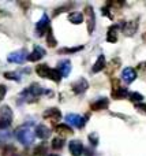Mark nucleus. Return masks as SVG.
I'll return each mask as SVG.
<instances>
[{
    "mask_svg": "<svg viewBox=\"0 0 146 156\" xmlns=\"http://www.w3.org/2000/svg\"><path fill=\"white\" fill-rule=\"evenodd\" d=\"M15 136H16L18 141L22 144V145L27 147V145H30V144L34 143V136L36 134H34V132L27 126V125H25V126L18 127V129H16Z\"/></svg>",
    "mask_w": 146,
    "mask_h": 156,
    "instance_id": "1",
    "label": "nucleus"
},
{
    "mask_svg": "<svg viewBox=\"0 0 146 156\" xmlns=\"http://www.w3.org/2000/svg\"><path fill=\"white\" fill-rule=\"evenodd\" d=\"M36 71H37V74L40 77L42 78H49V80L55 81V82H59L62 76L59 74V71L56 70V69H51L48 67L46 65H40L37 66V69H36Z\"/></svg>",
    "mask_w": 146,
    "mask_h": 156,
    "instance_id": "2",
    "label": "nucleus"
},
{
    "mask_svg": "<svg viewBox=\"0 0 146 156\" xmlns=\"http://www.w3.org/2000/svg\"><path fill=\"white\" fill-rule=\"evenodd\" d=\"M86 119H87V116H81V115H76V114H68V115H66V122H67V125L78 127V129L85 126Z\"/></svg>",
    "mask_w": 146,
    "mask_h": 156,
    "instance_id": "3",
    "label": "nucleus"
},
{
    "mask_svg": "<svg viewBox=\"0 0 146 156\" xmlns=\"http://www.w3.org/2000/svg\"><path fill=\"white\" fill-rule=\"evenodd\" d=\"M85 12H86V26H87V33H93L96 26V14L93 11L92 5H86L85 7Z\"/></svg>",
    "mask_w": 146,
    "mask_h": 156,
    "instance_id": "4",
    "label": "nucleus"
},
{
    "mask_svg": "<svg viewBox=\"0 0 146 156\" xmlns=\"http://www.w3.org/2000/svg\"><path fill=\"white\" fill-rule=\"evenodd\" d=\"M27 56H29V54H27L25 49H19V51H15V52H12V54L8 55L7 60L10 63H18V65H22V63L27 59Z\"/></svg>",
    "mask_w": 146,
    "mask_h": 156,
    "instance_id": "5",
    "label": "nucleus"
},
{
    "mask_svg": "<svg viewBox=\"0 0 146 156\" xmlns=\"http://www.w3.org/2000/svg\"><path fill=\"white\" fill-rule=\"evenodd\" d=\"M48 29H49V18L46 14H42L41 19L37 22V25H36V33H37L38 37H41Z\"/></svg>",
    "mask_w": 146,
    "mask_h": 156,
    "instance_id": "6",
    "label": "nucleus"
},
{
    "mask_svg": "<svg viewBox=\"0 0 146 156\" xmlns=\"http://www.w3.org/2000/svg\"><path fill=\"white\" fill-rule=\"evenodd\" d=\"M57 71L62 77H67L68 74L71 73V62L68 59H63L57 63Z\"/></svg>",
    "mask_w": 146,
    "mask_h": 156,
    "instance_id": "7",
    "label": "nucleus"
},
{
    "mask_svg": "<svg viewBox=\"0 0 146 156\" xmlns=\"http://www.w3.org/2000/svg\"><path fill=\"white\" fill-rule=\"evenodd\" d=\"M68 149H70L71 155L73 156H81L83 154V145H82L81 141L78 140H73L68 144Z\"/></svg>",
    "mask_w": 146,
    "mask_h": 156,
    "instance_id": "8",
    "label": "nucleus"
},
{
    "mask_svg": "<svg viewBox=\"0 0 146 156\" xmlns=\"http://www.w3.org/2000/svg\"><path fill=\"white\" fill-rule=\"evenodd\" d=\"M87 88H89V82H87L85 78H79V80L73 85V92L76 94H81V93H83Z\"/></svg>",
    "mask_w": 146,
    "mask_h": 156,
    "instance_id": "9",
    "label": "nucleus"
},
{
    "mask_svg": "<svg viewBox=\"0 0 146 156\" xmlns=\"http://www.w3.org/2000/svg\"><path fill=\"white\" fill-rule=\"evenodd\" d=\"M44 118L45 119H49V121H59L60 118H62V112H60V110H57V108H48V110L44 112Z\"/></svg>",
    "mask_w": 146,
    "mask_h": 156,
    "instance_id": "10",
    "label": "nucleus"
},
{
    "mask_svg": "<svg viewBox=\"0 0 146 156\" xmlns=\"http://www.w3.org/2000/svg\"><path fill=\"white\" fill-rule=\"evenodd\" d=\"M137 78V71L134 70V69H131V67H127V69H124L123 70V73H122V80L124 81L126 83H131L134 80Z\"/></svg>",
    "mask_w": 146,
    "mask_h": 156,
    "instance_id": "11",
    "label": "nucleus"
},
{
    "mask_svg": "<svg viewBox=\"0 0 146 156\" xmlns=\"http://www.w3.org/2000/svg\"><path fill=\"white\" fill-rule=\"evenodd\" d=\"M44 56H45V49L41 48V47H36L34 51L27 56V60H30V62H37V60H40L41 58H44Z\"/></svg>",
    "mask_w": 146,
    "mask_h": 156,
    "instance_id": "12",
    "label": "nucleus"
},
{
    "mask_svg": "<svg viewBox=\"0 0 146 156\" xmlns=\"http://www.w3.org/2000/svg\"><path fill=\"white\" fill-rule=\"evenodd\" d=\"M34 134L37 136L38 138H41V140H46V138L51 136V130H49L46 126H44V125H38V126L36 127Z\"/></svg>",
    "mask_w": 146,
    "mask_h": 156,
    "instance_id": "13",
    "label": "nucleus"
},
{
    "mask_svg": "<svg viewBox=\"0 0 146 156\" xmlns=\"http://www.w3.org/2000/svg\"><path fill=\"white\" fill-rule=\"evenodd\" d=\"M109 105V101L107 97H101V99H98L97 101H94L92 104V110L94 111H101V110H105V108H108Z\"/></svg>",
    "mask_w": 146,
    "mask_h": 156,
    "instance_id": "14",
    "label": "nucleus"
},
{
    "mask_svg": "<svg viewBox=\"0 0 146 156\" xmlns=\"http://www.w3.org/2000/svg\"><path fill=\"white\" fill-rule=\"evenodd\" d=\"M138 29V23L135 21H130V22H126L124 27H123V32H124L126 36H133L134 33L137 32Z\"/></svg>",
    "mask_w": 146,
    "mask_h": 156,
    "instance_id": "15",
    "label": "nucleus"
},
{
    "mask_svg": "<svg viewBox=\"0 0 146 156\" xmlns=\"http://www.w3.org/2000/svg\"><path fill=\"white\" fill-rule=\"evenodd\" d=\"M27 92H29V93L32 94V97L34 99V97H38L44 93V88H41L38 83H32V85L27 88Z\"/></svg>",
    "mask_w": 146,
    "mask_h": 156,
    "instance_id": "16",
    "label": "nucleus"
},
{
    "mask_svg": "<svg viewBox=\"0 0 146 156\" xmlns=\"http://www.w3.org/2000/svg\"><path fill=\"white\" fill-rule=\"evenodd\" d=\"M107 66V62H105V56L104 55H100L98 56V59H97V62L94 63V66H93V73H98V71H101V70H104V67Z\"/></svg>",
    "mask_w": 146,
    "mask_h": 156,
    "instance_id": "17",
    "label": "nucleus"
},
{
    "mask_svg": "<svg viewBox=\"0 0 146 156\" xmlns=\"http://www.w3.org/2000/svg\"><path fill=\"white\" fill-rule=\"evenodd\" d=\"M117 30H119V26H117V25H114V26L109 27L108 36H107V40H108L109 43H116L117 41Z\"/></svg>",
    "mask_w": 146,
    "mask_h": 156,
    "instance_id": "18",
    "label": "nucleus"
},
{
    "mask_svg": "<svg viewBox=\"0 0 146 156\" xmlns=\"http://www.w3.org/2000/svg\"><path fill=\"white\" fill-rule=\"evenodd\" d=\"M0 119H4L7 122H11L12 119V111L10 110V107L4 105V107L0 108Z\"/></svg>",
    "mask_w": 146,
    "mask_h": 156,
    "instance_id": "19",
    "label": "nucleus"
},
{
    "mask_svg": "<svg viewBox=\"0 0 146 156\" xmlns=\"http://www.w3.org/2000/svg\"><path fill=\"white\" fill-rule=\"evenodd\" d=\"M127 94H128L127 89H126V88H120V86L115 88L114 92H112V97H114V99H123V97H126Z\"/></svg>",
    "mask_w": 146,
    "mask_h": 156,
    "instance_id": "20",
    "label": "nucleus"
},
{
    "mask_svg": "<svg viewBox=\"0 0 146 156\" xmlns=\"http://www.w3.org/2000/svg\"><path fill=\"white\" fill-rule=\"evenodd\" d=\"M68 21L71 22V23H81V22H83V15H82L81 12H73L68 15Z\"/></svg>",
    "mask_w": 146,
    "mask_h": 156,
    "instance_id": "21",
    "label": "nucleus"
},
{
    "mask_svg": "<svg viewBox=\"0 0 146 156\" xmlns=\"http://www.w3.org/2000/svg\"><path fill=\"white\" fill-rule=\"evenodd\" d=\"M55 132L66 133V134H71V133H73V130H71V127L68 126V125L60 123V125H56V126H55Z\"/></svg>",
    "mask_w": 146,
    "mask_h": 156,
    "instance_id": "22",
    "label": "nucleus"
},
{
    "mask_svg": "<svg viewBox=\"0 0 146 156\" xmlns=\"http://www.w3.org/2000/svg\"><path fill=\"white\" fill-rule=\"evenodd\" d=\"M46 44L49 47H55L56 45V38H55L53 33H52L51 29H48V33H46Z\"/></svg>",
    "mask_w": 146,
    "mask_h": 156,
    "instance_id": "23",
    "label": "nucleus"
},
{
    "mask_svg": "<svg viewBox=\"0 0 146 156\" xmlns=\"http://www.w3.org/2000/svg\"><path fill=\"white\" fill-rule=\"evenodd\" d=\"M63 145H64V140L63 138H53V141H52V148L53 149H62Z\"/></svg>",
    "mask_w": 146,
    "mask_h": 156,
    "instance_id": "24",
    "label": "nucleus"
},
{
    "mask_svg": "<svg viewBox=\"0 0 146 156\" xmlns=\"http://www.w3.org/2000/svg\"><path fill=\"white\" fill-rule=\"evenodd\" d=\"M128 97H130L131 101H142L144 100V96H142L141 93H138V92H131V93H128Z\"/></svg>",
    "mask_w": 146,
    "mask_h": 156,
    "instance_id": "25",
    "label": "nucleus"
},
{
    "mask_svg": "<svg viewBox=\"0 0 146 156\" xmlns=\"http://www.w3.org/2000/svg\"><path fill=\"white\" fill-rule=\"evenodd\" d=\"M4 77L7 78V80L21 81V74H19V73H10V71H7V73H4Z\"/></svg>",
    "mask_w": 146,
    "mask_h": 156,
    "instance_id": "26",
    "label": "nucleus"
},
{
    "mask_svg": "<svg viewBox=\"0 0 146 156\" xmlns=\"http://www.w3.org/2000/svg\"><path fill=\"white\" fill-rule=\"evenodd\" d=\"M34 154L37 155V156H44V155L46 154V147L44 145V144H41V145L36 147V149H34Z\"/></svg>",
    "mask_w": 146,
    "mask_h": 156,
    "instance_id": "27",
    "label": "nucleus"
},
{
    "mask_svg": "<svg viewBox=\"0 0 146 156\" xmlns=\"http://www.w3.org/2000/svg\"><path fill=\"white\" fill-rule=\"evenodd\" d=\"M3 156H16L15 149H14L12 147H7V148L4 149V152H3Z\"/></svg>",
    "mask_w": 146,
    "mask_h": 156,
    "instance_id": "28",
    "label": "nucleus"
},
{
    "mask_svg": "<svg viewBox=\"0 0 146 156\" xmlns=\"http://www.w3.org/2000/svg\"><path fill=\"white\" fill-rule=\"evenodd\" d=\"M89 141L93 144V145H97L98 144V134H96V133H90L89 134Z\"/></svg>",
    "mask_w": 146,
    "mask_h": 156,
    "instance_id": "29",
    "label": "nucleus"
},
{
    "mask_svg": "<svg viewBox=\"0 0 146 156\" xmlns=\"http://www.w3.org/2000/svg\"><path fill=\"white\" fill-rule=\"evenodd\" d=\"M5 93H7V88H5L4 85H0V101L4 99Z\"/></svg>",
    "mask_w": 146,
    "mask_h": 156,
    "instance_id": "30",
    "label": "nucleus"
},
{
    "mask_svg": "<svg viewBox=\"0 0 146 156\" xmlns=\"http://www.w3.org/2000/svg\"><path fill=\"white\" fill-rule=\"evenodd\" d=\"M82 47H78V48H64L62 49V52H76V51H81Z\"/></svg>",
    "mask_w": 146,
    "mask_h": 156,
    "instance_id": "31",
    "label": "nucleus"
},
{
    "mask_svg": "<svg viewBox=\"0 0 146 156\" xmlns=\"http://www.w3.org/2000/svg\"><path fill=\"white\" fill-rule=\"evenodd\" d=\"M137 108H138V110H144V111H146V104H138V105H137Z\"/></svg>",
    "mask_w": 146,
    "mask_h": 156,
    "instance_id": "32",
    "label": "nucleus"
},
{
    "mask_svg": "<svg viewBox=\"0 0 146 156\" xmlns=\"http://www.w3.org/2000/svg\"><path fill=\"white\" fill-rule=\"evenodd\" d=\"M49 156H57V155H49Z\"/></svg>",
    "mask_w": 146,
    "mask_h": 156,
    "instance_id": "33",
    "label": "nucleus"
}]
</instances>
